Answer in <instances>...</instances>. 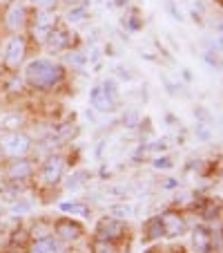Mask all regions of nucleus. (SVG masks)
I'll return each instance as SVG.
<instances>
[{"mask_svg":"<svg viewBox=\"0 0 223 253\" xmlns=\"http://www.w3.org/2000/svg\"><path fill=\"white\" fill-rule=\"evenodd\" d=\"M194 117H199V119H205V121L210 119V115L203 110V108H196V110H194Z\"/></svg>","mask_w":223,"mask_h":253,"instance_id":"obj_33","label":"nucleus"},{"mask_svg":"<svg viewBox=\"0 0 223 253\" xmlns=\"http://www.w3.org/2000/svg\"><path fill=\"white\" fill-rule=\"evenodd\" d=\"M132 191H134V188L132 186H125V184L105 188V193H107V195H114V197H119V200H125V197H129V195H132Z\"/></svg>","mask_w":223,"mask_h":253,"instance_id":"obj_20","label":"nucleus"},{"mask_svg":"<svg viewBox=\"0 0 223 253\" xmlns=\"http://www.w3.org/2000/svg\"><path fill=\"white\" fill-rule=\"evenodd\" d=\"M161 224H163V235H167V238H181L185 233V229H188L185 220L174 211H165L161 215Z\"/></svg>","mask_w":223,"mask_h":253,"instance_id":"obj_5","label":"nucleus"},{"mask_svg":"<svg viewBox=\"0 0 223 253\" xmlns=\"http://www.w3.org/2000/svg\"><path fill=\"white\" fill-rule=\"evenodd\" d=\"M32 148V139L25 132H7L0 137V150L7 155V157H25Z\"/></svg>","mask_w":223,"mask_h":253,"instance_id":"obj_2","label":"nucleus"},{"mask_svg":"<svg viewBox=\"0 0 223 253\" xmlns=\"http://www.w3.org/2000/svg\"><path fill=\"white\" fill-rule=\"evenodd\" d=\"M54 231L61 240H78L83 235V226L78 222H71L69 217H61V220L54 224Z\"/></svg>","mask_w":223,"mask_h":253,"instance_id":"obj_9","label":"nucleus"},{"mask_svg":"<svg viewBox=\"0 0 223 253\" xmlns=\"http://www.w3.org/2000/svg\"><path fill=\"white\" fill-rule=\"evenodd\" d=\"M205 61H208L210 65H217V67H219V61L212 56V52H205Z\"/></svg>","mask_w":223,"mask_h":253,"instance_id":"obj_36","label":"nucleus"},{"mask_svg":"<svg viewBox=\"0 0 223 253\" xmlns=\"http://www.w3.org/2000/svg\"><path fill=\"white\" fill-rule=\"evenodd\" d=\"M90 103H92V108L98 110V112H112L114 110V105H116V99H112L103 87L96 85L94 90L90 92Z\"/></svg>","mask_w":223,"mask_h":253,"instance_id":"obj_10","label":"nucleus"},{"mask_svg":"<svg viewBox=\"0 0 223 253\" xmlns=\"http://www.w3.org/2000/svg\"><path fill=\"white\" fill-rule=\"evenodd\" d=\"M98 56H100V49L94 45V49H92V56H90V61H96V58H98Z\"/></svg>","mask_w":223,"mask_h":253,"instance_id":"obj_38","label":"nucleus"},{"mask_svg":"<svg viewBox=\"0 0 223 253\" xmlns=\"http://www.w3.org/2000/svg\"><path fill=\"white\" fill-rule=\"evenodd\" d=\"M25 20H27V9H25L23 0H14L5 14L7 29H9V32H20V29L25 27Z\"/></svg>","mask_w":223,"mask_h":253,"instance_id":"obj_6","label":"nucleus"},{"mask_svg":"<svg viewBox=\"0 0 223 253\" xmlns=\"http://www.w3.org/2000/svg\"><path fill=\"white\" fill-rule=\"evenodd\" d=\"M100 87H103V90L107 92V94L112 96V99H119V85H116V83L112 81V79H109V81H105Z\"/></svg>","mask_w":223,"mask_h":253,"instance_id":"obj_25","label":"nucleus"},{"mask_svg":"<svg viewBox=\"0 0 223 253\" xmlns=\"http://www.w3.org/2000/svg\"><path fill=\"white\" fill-rule=\"evenodd\" d=\"M192 18H194V23H199V25H201V23H203V20H201V16H199V14H196V11H192Z\"/></svg>","mask_w":223,"mask_h":253,"instance_id":"obj_41","label":"nucleus"},{"mask_svg":"<svg viewBox=\"0 0 223 253\" xmlns=\"http://www.w3.org/2000/svg\"><path fill=\"white\" fill-rule=\"evenodd\" d=\"M25 52H27V45H25L23 36H14L7 45V52H5V65L7 67H18L25 58Z\"/></svg>","mask_w":223,"mask_h":253,"instance_id":"obj_7","label":"nucleus"},{"mask_svg":"<svg viewBox=\"0 0 223 253\" xmlns=\"http://www.w3.org/2000/svg\"><path fill=\"white\" fill-rule=\"evenodd\" d=\"M63 168H65V162H63L61 155H54L47 162L43 164V170H40V179L45 184H56L63 177Z\"/></svg>","mask_w":223,"mask_h":253,"instance_id":"obj_8","label":"nucleus"},{"mask_svg":"<svg viewBox=\"0 0 223 253\" xmlns=\"http://www.w3.org/2000/svg\"><path fill=\"white\" fill-rule=\"evenodd\" d=\"M107 2H112V0H107Z\"/></svg>","mask_w":223,"mask_h":253,"instance_id":"obj_42","label":"nucleus"},{"mask_svg":"<svg viewBox=\"0 0 223 253\" xmlns=\"http://www.w3.org/2000/svg\"><path fill=\"white\" fill-rule=\"evenodd\" d=\"M219 213H221V209H219V206H214V204L205 206V209H203V220H208V222L219 220Z\"/></svg>","mask_w":223,"mask_h":253,"instance_id":"obj_24","label":"nucleus"},{"mask_svg":"<svg viewBox=\"0 0 223 253\" xmlns=\"http://www.w3.org/2000/svg\"><path fill=\"white\" fill-rule=\"evenodd\" d=\"M96 235H98V240H107V242H114V240L123 238L125 235L123 220H116V217H103V220L96 224Z\"/></svg>","mask_w":223,"mask_h":253,"instance_id":"obj_3","label":"nucleus"},{"mask_svg":"<svg viewBox=\"0 0 223 253\" xmlns=\"http://www.w3.org/2000/svg\"><path fill=\"white\" fill-rule=\"evenodd\" d=\"M129 0H112V5H116V7H125Z\"/></svg>","mask_w":223,"mask_h":253,"instance_id":"obj_39","label":"nucleus"},{"mask_svg":"<svg viewBox=\"0 0 223 253\" xmlns=\"http://www.w3.org/2000/svg\"><path fill=\"white\" fill-rule=\"evenodd\" d=\"M63 77H65L63 65L47 61V58H36L25 67V81L36 90H47V87L58 85L63 81Z\"/></svg>","mask_w":223,"mask_h":253,"instance_id":"obj_1","label":"nucleus"},{"mask_svg":"<svg viewBox=\"0 0 223 253\" xmlns=\"http://www.w3.org/2000/svg\"><path fill=\"white\" fill-rule=\"evenodd\" d=\"M109 213L114 215L116 220H125V217H129L134 213V209L129 204H112L109 206Z\"/></svg>","mask_w":223,"mask_h":253,"instance_id":"obj_18","label":"nucleus"},{"mask_svg":"<svg viewBox=\"0 0 223 253\" xmlns=\"http://www.w3.org/2000/svg\"><path fill=\"white\" fill-rule=\"evenodd\" d=\"M152 150H165V141H157L154 146H150Z\"/></svg>","mask_w":223,"mask_h":253,"instance_id":"obj_37","label":"nucleus"},{"mask_svg":"<svg viewBox=\"0 0 223 253\" xmlns=\"http://www.w3.org/2000/svg\"><path fill=\"white\" fill-rule=\"evenodd\" d=\"M61 211L63 213H71V215H81V217H90V206L83 204V202H65L61 204Z\"/></svg>","mask_w":223,"mask_h":253,"instance_id":"obj_15","label":"nucleus"},{"mask_svg":"<svg viewBox=\"0 0 223 253\" xmlns=\"http://www.w3.org/2000/svg\"><path fill=\"white\" fill-rule=\"evenodd\" d=\"M161 79H163V83H165V87H167V94H172V96H176V94H179V90H181L179 85H174V83H172L170 79L165 77V74H161Z\"/></svg>","mask_w":223,"mask_h":253,"instance_id":"obj_28","label":"nucleus"},{"mask_svg":"<svg viewBox=\"0 0 223 253\" xmlns=\"http://www.w3.org/2000/svg\"><path fill=\"white\" fill-rule=\"evenodd\" d=\"M194 134H196V139H201V141H208V139H210V130H208V126H205V124H196Z\"/></svg>","mask_w":223,"mask_h":253,"instance_id":"obj_26","label":"nucleus"},{"mask_svg":"<svg viewBox=\"0 0 223 253\" xmlns=\"http://www.w3.org/2000/svg\"><path fill=\"white\" fill-rule=\"evenodd\" d=\"M87 177H90V172H87V170L74 172V175L69 177V182H67V188H69V191H76V188H81L83 184L87 182Z\"/></svg>","mask_w":223,"mask_h":253,"instance_id":"obj_19","label":"nucleus"},{"mask_svg":"<svg viewBox=\"0 0 223 253\" xmlns=\"http://www.w3.org/2000/svg\"><path fill=\"white\" fill-rule=\"evenodd\" d=\"M92 253H119V249H116L112 242H107V240H94Z\"/></svg>","mask_w":223,"mask_h":253,"instance_id":"obj_21","label":"nucleus"},{"mask_svg":"<svg viewBox=\"0 0 223 253\" xmlns=\"http://www.w3.org/2000/svg\"><path fill=\"white\" fill-rule=\"evenodd\" d=\"M61 2H65V5L74 7V5H78V2H81V0H61Z\"/></svg>","mask_w":223,"mask_h":253,"instance_id":"obj_40","label":"nucleus"},{"mask_svg":"<svg viewBox=\"0 0 223 253\" xmlns=\"http://www.w3.org/2000/svg\"><path fill=\"white\" fill-rule=\"evenodd\" d=\"M114 72H116V74H119L121 79H125V81H132V79H134L132 74H129V72L125 70V67H121V65H119V67H114Z\"/></svg>","mask_w":223,"mask_h":253,"instance_id":"obj_32","label":"nucleus"},{"mask_svg":"<svg viewBox=\"0 0 223 253\" xmlns=\"http://www.w3.org/2000/svg\"><path fill=\"white\" fill-rule=\"evenodd\" d=\"M32 2H33V7H38V9H49L52 11L54 7H56L58 0H32Z\"/></svg>","mask_w":223,"mask_h":253,"instance_id":"obj_27","label":"nucleus"},{"mask_svg":"<svg viewBox=\"0 0 223 253\" xmlns=\"http://www.w3.org/2000/svg\"><path fill=\"white\" fill-rule=\"evenodd\" d=\"M174 164H172L170 157H157L154 159V168H172Z\"/></svg>","mask_w":223,"mask_h":253,"instance_id":"obj_30","label":"nucleus"},{"mask_svg":"<svg viewBox=\"0 0 223 253\" xmlns=\"http://www.w3.org/2000/svg\"><path fill=\"white\" fill-rule=\"evenodd\" d=\"M212 249L214 251H221V233L219 231H212Z\"/></svg>","mask_w":223,"mask_h":253,"instance_id":"obj_31","label":"nucleus"},{"mask_svg":"<svg viewBox=\"0 0 223 253\" xmlns=\"http://www.w3.org/2000/svg\"><path fill=\"white\" fill-rule=\"evenodd\" d=\"M29 209H32V206H29V204H20V206L16 204V206H14V213H27Z\"/></svg>","mask_w":223,"mask_h":253,"instance_id":"obj_35","label":"nucleus"},{"mask_svg":"<svg viewBox=\"0 0 223 253\" xmlns=\"http://www.w3.org/2000/svg\"><path fill=\"white\" fill-rule=\"evenodd\" d=\"M56 27V14H52L49 9H38L36 14V23H33V39L36 41H45L47 39V34Z\"/></svg>","mask_w":223,"mask_h":253,"instance_id":"obj_4","label":"nucleus"},{"mask_svg":"<svg viewBox=\"0 0 223 253\" xmlns=\"http://www.w3.org/2000/svg\"><path fill=\"white\" fill-rule=\"evenodd\" d=\"M167 11L172 14V18H174V20H179V23L183 20V14H181V9H176V5L172 2V0H167Z\"/></svg>","mask_w":223,"mask_h":253,"instance_id":"obj_29","label":"nucleus"},{"mask_svg":"<svg viewBox=\"0 0 223 253\" xmlns=\"http://www.w3.org/2000/svg\"><path fill=\"white\" fill-rule=\"evenodd\" d=\"M192 242H194L196 253H210L212 251V231L205 226H196L192 233Z\"/></svg>","mask_w":223,"mask_h":253,"instance_id":"obj_13","label":"nucleus"},{"mask_svg":"<svg viewBox=\"0 0 223 253\" xmlns=\"http://www.w3.org/2000/svg\"><path fill=\"white\" fill-rule=\"evenodd\" d=\"M65 18H67V23H74V25L83 23V20L87 18V7L85 5H74L69 11H67Z\"/></svg>","mask_w":223,"mask_h":253,"instance_id":"obj_16","label":"nucleus"},{"mask_svg":"<svg viewBox=\"0 0 223 253\" xmlns=\"http://www.w3.org/2000/svg\"><path fill=\"white\" fill-rule=\"evenodd\" d=\"M49 233H52V226H49V224H45V222H36V224L32 226V238H33V240L47 238Z\"/></svg>","mask_w":223,"mask_h":253,"instance_id":"obj_22","label":"nucleus"},{"mask_svg":"<svg viewBox=\"0 0 223 253\" xmlns=\"http://www.w3.org/2000/svg\"><path fill=\"white\" fill-rule=\"evenodd\" d=\"M145 240H157L163 235V224H161V217H152L147 222V229H145Z\"/></svg>","mask_w":223,"mask_h":253,"instance_id":"obj_17","label":"nucleus"},{"mask_svg":"<svg viewBox=\"0 0 223 253\" xmlns=\"http://www.w3.org/2000/svg\"><path fill=\"white\" fill-rule=\"evenodd\" d=\"M67 58H69V63H76V65H81V63L85 61V58H83L81 54H74V56H71V54H69V56H67Z\"/></svg>","mask_w":223,"mask_h":253,"instance_id":"obj_34","label":"nucleus"},{"mask_svg":"<svg viewBox=\"0 0 223 253\" xmlns=\"http://www.w3.org/2000/svg\"><path fill=\"white\" fill-rule=\"evenodd\" d=\"M32 172H33L32 164H29L27 159H23V157H16L14 162H9L7 164V168H5V175L9 177V179H27Z\"/></svg>","mask_w":223,"mask_h":253,"instance_id":"obj_11","label":"nucleus"},{"mask_svg":"<svg viewBox=\"0 0 223 253\" xmlns=\"http://www.w3.org/2000/svg\"><path fill=\"white\" fill-rule=\"evenodd\" d=\"M45 41H47L49 52H63V49H67L69 47V43H71L69 34H67L65 29H56V27L47 34V39Z\"/></svg>","mask_w":223,"mask_h":253,"instance_id":"obj_12","label":"nucleus"},{"mask_svg":"<svg viewBox=\"0 0 223 253\" xmlns=\"http://www.w3.org/2000/svg\"><path fill=\"white\" fill-rule=\"evenodd\" d=\"M138 121H141V117H138V112H136V110H127V112L123 115V124H125V128H136Z\"/></svg>","mask_w":223,"mask_h":253,"instance_id":"obj_23","label":"nucleus"},{"mask_svg":"<svg viewBox=\"0 0 223 253\" xmlns=\"http://www.w3.org/2000/svg\"><path fill=\"white\" fill-rule=\"evenodd\" d=\"M61 251V244H58V240H54V238H40V240H36V242L32 244V251L29 253H58Z\"/></svg>","mask_w":223,"mask_h":253,"instance_id":"obj_14","label":"nucleus"}]
</instances>
